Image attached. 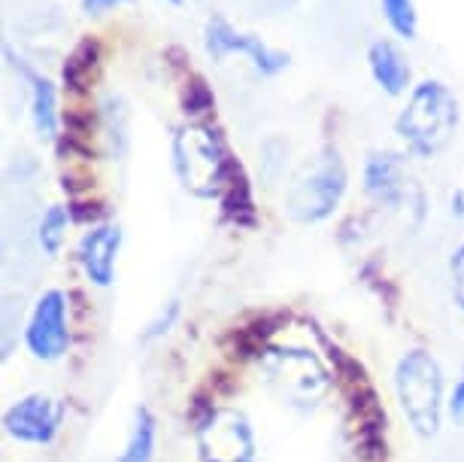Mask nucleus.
<instances>
[{
  "label": "nucleus",
  "instance_id": "dca6fc26",
  "mask_svg": "<svg viewBox=\"0 0 464 462\" xmlns=\"http://www.w3.org/2000/svg\"><path fill=\"white\" fill-rule=\"evenodd\" d=\"M177 317H179V301H170L168 308H164V310L159 313V317H155V319L146 326L143 341H155V338L168 335V332H170V326L177 322Z\"/></svg>",
  "mask_w": 464,
  "mask_h": 462
},
{
  "label": "nucleus",
  "instance_id": "423d86ee",
  "mask_svg": "<svg viewBox=\"0 0 464 462\" xmlns=\"http://www.w3.org/2000/svg\"><path fill=\"white\" fill-rule=\"evenodd\" d=\"M24 347L40 362L64 359L70 347V329H67V295L61 290L43 292L37 304H34L28 326H24Z\"/></svg>",
  "mask_w": 464,
  "mask_h": 462
},
{
  "label": "nucleus",
  "instance_id": "20e7f679",
  "mask_svg": "<svg viewBox=\"0 0 464 462\" xmlns=\"http://www.w3.org/2000/svg\"><path fill=\"white\" fill-rule=\"evenodd\" d=\"M349 173L337 152H325L304 177L295 180V186L285 195V213L301 225L325 222L337 211L346 195Z\"/></svg>",
  "mask_w": 464,
  "mask_h": 462
},
{
  "label": "nucleus",
  "instance_id": "39448f33",
  "mask_svg": "<svg viewBox=\"0 0 464 462\" xmlns=\"http://www.w3.org/2000/svg\"><path fill=\"white\" fill-rule=\"evenodd\" d=\"M204 49L213 61H222L227 55H234V52H237V55H246L261 76H276L288 67V52L267 46V43L261 37H256V34L237 31L231 22L225 19V15H213V19H207Z\"/></svg>",
  "mask_w": 464,
  "mask_h": 462
},
{
  "label": "nucleus",
  "instance_id": "0eeeda50",
  "mask_svg": "<svg viewBox=\"0 0 464 462\" xmlns=\"http://www.w3.org/2000/svg\"><path fill=\"white\" fill-rule=\"evenodd\" d=\"M61 420H64V408H61L58 398L34 392V396H24L15 405L6 408L4 429L10 438L22 441V444L46 447V444L58 438Z\"/></svg>",
  "mask_w": 464,
  "mask_h": 462
},
{
  "label": "nucleus",
  "instance_id": "1a4fd4ad",
  "mask_svg": "<svg viewBox=\"0 0 464 462\" xmlns=\"http://www.w3.org/2000/svg\"><path fill=\"white\" fill-rule=\"evenodd\" d=\"M6 58H10V67L22 76V83L28 85V113H31V125L34 134L40 141H55L58 134V89L49 76L37 74L24 58L15 55L13 49H6Z\"/></svg>",
  "mask_w": 464,
  "mask_h": 462
},
{
  "label": "nucleus",
  "instance_id": "6ab92c4d",
  "mask_svg": "<svg viewBox=\"0 0 464 462\" xmlns=\"http://www.w3.org/2000/svg\"><path fill=\"white\" fill-rule=\"evenodd\" d=\"M446 408H450L452 420H464V374H461L459 380H455V387L450 392V402H446Z\"/></svg>",
  "mask_w": 464,
  "mask_h": 462
},
{
  "label": "nucleus",
  "instance_id": "7ed1b4c3",
  "mask_svg": "<svg viewBox=\"0 0 464 462\" xmlns=\"http://www.w3.org/2000/svg\"><path fill=\"white\" fill-rule=\"evenodd\" d=\"M395 389L398 402L404 408L407 420L413 423V429L422 438L437 435L443 414V374L440 365L434 362V356H428L425 350L407 353L398 362Z\"/></svg>",
  "mask_w": 464,
  "mask_h": 462
},
{
  "label": "nucleus",
  "instance_id": "a211bd4d",
  "mask_svg": "<svg viewBox=\"0 0 464 462\" xmlns=\"http://www.w3.org/2000/svg\"><path fill=\"white\" fill-rule=\"evenodd\" d=\"M134 0H80L85 15H103L110 10H119V6H130Z\"/></svg>",
  "mask_w": 464,
  "mask_h": 462
},
{
  "label": "nucleus",
  "instance_id": "f8f14e48",
  "mask_svg": "<svg viewBox=\"0 0 464 462\" xmlns=\"http://www.w3.org/2000/svg\"><path fill=\"white\" fill-rule=\"evenodd\" d=\"M367 67H371L373 83L389 98H401V94H410V89H413V67H410L404 49L395 40H373L367 46Z\"/></svg>",
  "mask_w": 464,
  "mask_h": 462
},
{
  "label": "nucleus",
  "instance_id": "aec40b11",
  "mask_svg": "<svg viewBox=\"0 0 464 462\" xmlns=\"http://www.w3.org/2000/svg\"><path fill=\"white\" fill-rule=\"evenodd\" d=\"M452 216H459V220H464V192H461V189L452 195Z\"/></svg>",
  "mask_w": 464,
  "mask_h": 462
},
{
  "label": "nucleus",
  "instance_id": "412c9836",
  "mask_svg": "<svg viewBox=\"0 0 464 462\" xmlns=\"http://www.w3.org/2000/svg\"><path fill=\"white\" fill-rule=\"evenodd\" d=\"M170 4H173V6H182V4H186V0H170Z\"/></svg>",
  "mask_w": 464,
  "mask_h": 462
},
{
  "label": "nucleus",
  "instance_id": "f3484780",
  "mask_svg": "<svg viewBox=\"0 0 464 462\" xmlns=\"http://www.w3.org/2000/svg\"><path fill=\"white\" fill-rule=\"evenodd\" d=\"M450 277H452V299L464 310V241L455 247L450 259Z\"/></svg>",
  "mask_w": 464,
  "mask_h": 462
},
{
  "label": "nucleus",
  "instance_id": "2eb2a0df",
  "mask_svg": "<svg viewBox=\"0 0 464 462\" xmlns=\"http://www.w3.org/2000/svg\"><path fill=\"white\" fill-rule=\"evenodd\" d=\"M385 25L401 40H416L419 34V10L416 0H380Z\"/></svg>",
  "mask_w": 464,
  "mask_h": 462
},
{
  "label": "nucleus",
  "instance_id": "f257e3e1",
  "mask_svg": "<svg viewBox=\"0 0 464 462\" xmlns=\"http://www.w3.org/2000/svg\"><path fill=\"white\" fill-rule=\"evenodd\" d=\"M461 122V103L440 80H422L407 94L395 116V134L416 159H434L452 143Z\"/></svg>",
  "mask_w": 464,
  "mask_h": 462
},
{
  "label": "nucleus",
  "instance_id": "9b49d317",
  "mask_svg": "<svg viewBox=\"0 0 464 462\" xmlns=\"http://www.w3.org/2000/svg\"><path fill=\"white\" fill-rule=\"evenodd\" d=\"M362 180H364V192L373 198L376 204H385V207H401L407 198V168H404V155L398 152H389V150H376L367 155L364 162V171H362Z\"/></svg>",
  "mask_w": 464,
  "mask_h": 462
},
{
  "label": "nucleus",
  "instance_id": "ddd939ff",
  "mask_svg": "<svg viewBox=\"0 0 464 462\" xmlns=\"http://www.w3.org/2000/svg\"><path fill=\"white\" fill-rule=\"evenodd\" d=\"M155 438H159V423L149 408H137L134 429L128 435V444L116 462H152L155 457Z\"/></svg>",
  "mask_w": 464,
  "mask_h": 462
},
{
  "label": "nucleus",
  "instance_id": "6e6552de",
  "mask_svg": "<svg viewBox=\"0 0 464 462\" xmlns=\"http://www.w3.org/2000/svg\"><path fill=\"white\" fill-rule=\"evenodd\" d=\"M200 447L207 462H252V432L240 414H216L200 426Z\"/></svg>",
  "mask_w": 464,
  "mask_h": 462
},
{
  "label": "nucleus",
  "instance_id": "9d476101",
  "mask_svg": "<svg viewBox=\"0 0 464 462\" xmlns=\"http://www.w3.org/2000/svg\"><path fill=\"white\" fill-rule=\"evenodd\" d=\"M121 250V225L103 222L82 234L80 265L94 286H112L116 280V261Z\"/></svg>",
  "mask_w": 464,
  "mask_h": 462
},
{
  "label": "nucleus",
  "instance_id": "4468645a",
  "mask_svg": "<svg viewBox=\"0 0 464 462\" xmlns=\"http://www.w3.org/2000/svg\"><path fill=\"white\" fill-rule=\"evenodd\" d=\"M67 225H70V213H67V207H61V204H52L49 211L40 216L37 241H40V247L49 259H55L61 252V247H64Z\"/></svg>",
  "mask_w": 464,
  "mask_h": 462
},
{
  "label": "nucleus",
  "instance_id": "f03ea898",
  "mask_svg": "<svg viewBox=\"0 0 464 462\" xmlns=\"http://www.w3.org/2000/svg\"><path fill=\"white\" fill-rule=\"evenodd\" d=\"M173 171L179 186L195 198H218L231 186V155L216 128L188 122L173 134Z\"/></svg>",
  "mask_w": 464,
  "mask_h": 462
}]
</instances>
